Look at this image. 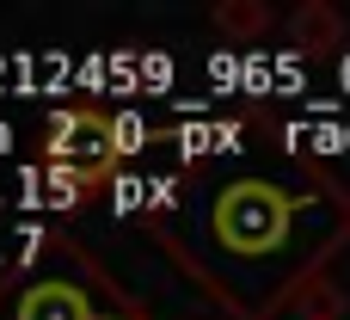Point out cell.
I'll use <instances>...</instances> for the list:
<instances>
[{
  "instance_id": "1",
  "label": "cell",
  "mask_w": 350,
  "mask_h": 320,
  "mask_svg": "<svg viewBox=\"0 0 350 320\" xmlns=\"http://www.w3.org/2000/svg\"><path fill=\"white\" fill-rule=\"evenodd\" d=\"M350 234V197L289 173L215 179L197 204V259L252 308H271L332 241Z\"/></svg>"
},
{
  "instance_id": "2",
  "label": "cell",
  "mask_w": 350,
  "mask_h": 320,
  "mask_svg": "<svg viewBox=\"0 0 350 320\" xmlns=\"http://www.w3.org/2000/svg\"><path fill=\"white\" fill-rule=\"evenodd\" d=\"M0 320H142L129 302H117L86 265L68 271H31L0 290Z\"/></svg>"
},
{
  "instance_id": "4",
  "label": "cell",
  "mask_w": 350,
  "mask_h": 320,
  "mask_svg": "<svg viewBox=\"0 0 350 320\" xmlns=\"http://www.w3.org/2000/svg\"><path fill=\"white\" fill-rule=\"evenodd\" d=\"M148 136H154V130H148L135 111H117V117H111V142H117V154H142Z\"/></svg>"
},
{
  "instance_id": "6",
  "label": "cell",
  "mask_w": 350,
  "mask_h": 320,
  "mask_svg": "<svg viewBox=\"0 0 350 320\" xmlns=\"http://www.w3.org/2000/svg\"><path fill=\"white\" fill-rule=\"evenodd\" d=\"M301 31H308V37H338V19H332L326 6H308V12H301Z\"/></svg>"
},
{
  "instance_id": "3",
  "label": "cell",
  "mask_w": 350,
  "mask_h": 320,
  "mask_svg": "<svg viewBox=\"0 0 350 320\" xmlns=\"http://www.w3.org/2000/svg\"><path fill=\"white\" fill-rule=\"evenodd\" d=\"M43 154H49V167H74V173L98 179V173L117 160L111 117H105V111H55L49 130H43Z\"/></svg>"
},
{
  "instance_id": "5",
  "label": "cell",
  "mask_w": 350,
  "mask_h": 320,
  "mask_svg": "<svg viewBox=\"0 0 350 320\" xmlns=\"http://www.w3.org/2000/svg\"><path fill=\"white\" fill-rule=\"evenodd\" d=\"M221 25H228V31H258L265 12H258V6H221Z\"/></svg>"
}]
</instances>
